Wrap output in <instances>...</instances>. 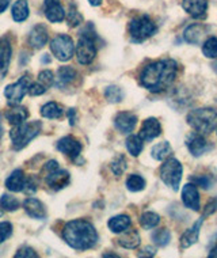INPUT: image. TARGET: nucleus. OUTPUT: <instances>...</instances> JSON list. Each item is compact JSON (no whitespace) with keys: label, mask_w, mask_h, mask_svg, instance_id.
<instances>
[{"label":"nucleus","mask_w":217,"mask_h":258,"mask_svg":"<svg viewBox=\"0 0 217 258\" xmlns=\"http://www.w3.org/2000/svg\"><path fill=\"white\" fill-rule=\"evenodd\" d=\"M177 72L178 64L174 60H160L144 67L140 74V82L147 90L152 93H160L173 85Z\"/></svg>","instance_id":"nucleus-1"},{"label":"nucleus","mask_w":217,"mask_h":258,"mask_svg":"<svg viewBox=\"0 0 217 258\" xmlns=\"http://www.w3.org/2000/svg\"><path fill=\"white\" fill-rule=\"evenodd\" d=\"M61 235L66 245L78 251L93 249L98 242V232L94 224L85 219H75L66 223Z\"/></svg>","instance_id":"nucleus-2"},{"label":"nucleus","mask_w":217,"mask_h":258,"mask_svg":"<svg viewBox=\"0 0 217 258\" xmlns=\"http://www.w3.org/2000/svg\"><path fill=\"white\" fill-rule=\"evenodd\" d=\"M187 122L198 134H212L217 129V111L210 107L194 109L187 114Z\"/></svg>","instance_id":"nucleus-3"},{"label":"nucleus","mask_w":217,"mask_h":258,"mask_svg":"<svg viewBox=\"0 0 217 258\" xmlns=\"http://www.w3.org/2000/svg\"><path fill=\"white\" fill-rule=\"evenodd\" d=\"M41 129H42V124L40 121H31V122L14 125V128L10 132L14 150H17V151L23 150L31 140H34L40 135Z\"/></svg>","instance_id":"nucleus-4"},{"label":"nucleus","mask_w":217,"mask_h":258,"mask_svg":"<svg viewBox=\"0 0 217 258\" xmlns=\"http://www.w3.org/2000/svg\"><path fill=\"white\" fill-rule=\"evenodd\" d=\"M158 31V27L148 15H140L129 23V34L133 42H142Z\"/></svg>","instance_id":"nucleus-5"},{"label":"nucleus","mask_w":217,"mask_h":258,"mask_svg":"<svg viewBox=\"0 0 217 258\" xmlns=\"http://www.w3.org/2000/svg\"><path fill=\"white\" fill-rule=\"evenodd\" d=\"M182 173H183V167H182L181 162H178L174 158L166 160L160 167V178L167 186H170L174 190L179 189Z\"/></svg>","instance_id":"nucleus-6"},{"label":"nucleus","mask_w":217,"mask_h":258,"mask_svg":"<svg viewBox=\"0 0 217 258\" xmlns=\"http://www.w3.org/2000/svg\"><path fill=\"white\" fill-rule=\"evenodd\" d=\"M50 50L57 60L65 62L71 60L74 53H75V44L69 36L58 34L50 41Z\"/></svg>","instance_id":"nucleus-7"},{"label":"nucleus","mask_w":217,"mask_h":258,"mask_svg":"<svg viewBox=\"0 0 217 258\" xmlns=\"http://www.w3.org/2000/svg\"><path fill=\"white\" fill-rule=\"evenodd\" d=\"M29 86H30V78L29 75H23L15 83L6 87L5 97L7 98L10 106H18L19 103L22 102V99L27 94Z\"/></svg>","instance_id":"nucleus-8"},{"label":"nucleus","mask_w":217,"mask_h":258,"mask_svg":"<svg viewBox=\"0 0 217 258\" xmlns=\"http://www.w3.org/2000/svg\"><path fill=\"white\" fill-rule=\"evenodd\" d=\"M76 58L80 64L89 66L94 61L97 56V46H95V38L89 36H80L78 45L75 46Z\"/></svg>","instance_id":"nucleus-9"},{"label":"nucleus","mask_w":217,"mask_h":258,"mask_svg":"<svg viewBox=\"0 0 217 258\" xmlns=\"http://www.w3.org/2000/svg\"><path fill=\"white\" fill-rule=\"evenodd\" d=\"M71 181V175L66 170L57 169L54 171H50V173L46 174L45 177V182L48 185L52 190H61L64 187L68 186V183Z\"/></svg>","instance_id":"nucleus-10"},{"label":"nucleus","mask_w":217,"mask_h":258,"mask_svg":"<svg viewBox=\"0 0 217 258\" xmlns=\"http://www.w3.org/2000/svg\"><path fill=\"white\" fill-rule=\"evenodd\" d=\"M56 148L58 151L66 155L68 158L75 160L76 158H79L80 152H82V144L79 140H76L74 136H64L57 142Z\"/></svg>","instance_id":"nucleus-11"},{"label":"nucleus","mask_w":217,"mask_h":258,"mask_svg":"<svg viewBox=\"0 0 217 258\" xmlns=\"http://www.w3.org/2000/svg\"><path fill=\"white\" fill-rule=\"evenodd\" d=\"M186 146L193 156L204 155L205 152H208L210 150L206 139L204 138V135L198 134V132H193V134L187 136Z\"/></svg>","instance_id":"nucleus-12"},{"label":"nucleus","mask_w":217,"mask_h":258,"mask_svg":"<svg viewBox=\"0 0 217 258\" xmlns=\"http://www.w3.org/2000/svg\"><path fill=\"white\" fill-rule=\"evenodd\" d=\"M182 9L191 15V18L205 19L208 13V0H183Z\"/></svg>","instance_id":"nucleus-13"},{"label":"nucleus","mask_w":217,"mask_h":258,"mask_svg":"<svg viewBox=\"0 0 217 258\" xmlns=\"http://www.w3.org/2000/svg\"><path fill=\"white\" fill-rule=\"evenodd\" d=\"M49 34L48 29L45 25L40 23V25H36L33 27L29 33V45H30L33 49H42L45 45L48 44Z\"/></svg>","instance_id":"nucleus-14"},{"label":"nucleus","mask_w":217,"mask_h":258,"mask_svg":"<svg viewBox=\"0 0 217 258\" xmlns=\"http://www.w3.org/2000/svg\"><path fill=\"white\" fill-rule=\"evenodd\" d=\"M13 57V46L7 37L0 38V80L5 79L9 72L10 62Z\"/></svg>","instance_id":"nucleus-15"},{"label":"nucleus","mask_w":217,"mask_h":258,"mask_svg":"<svg viewBox=\"0 0 217 258\" xmlns=\"http://www.w3.org/2000/svg\"><path fill=\"white\" fill-rule=\"evenodd\" d=\"M137 124V116L130 111H121L114 118V126L121 134H130Z\"/></svg>","instance_id":"nucleus-16"},{"label":"nucleus","mask_w":217,"mask_h":258,"mask_svg":"<svg viewBox=\"0 0 217 258\" xmlns=\"http://www.w3.org/2000/svg\"><path fill=\"white\" fill-rule=\"evenodd\" d=\"M182 201L186 208L193 209V211H199L201 208L198 189L193 182L187 183L182 189Z\"/></svg>","instance_id":"nucleus-17"},{"label":"nucleus","mask_w":217,"mask_h":258,"mask_svg":"<svg viewBox=\"0 0 217 258\" xmlns=\"http://www.w3.org/2000/svg\"><path fill=\"white\" fill-rule=\"evenodd\" d=\"M23 208L26 211V214L30 218L36 219V220H44L46 218V208L42 201L34 197H29L23 203Z\"/></svg>","instance_id":"nucleus-18"},{"label":"nucleus","mask_w":217,"mask_h":258,"mask_svg":"<svg viewBox=\"0 0 217 258\" xmlns=\"http://www.w3.org/2000/svg\"><path fill=\"white\" fill-rule=\"evenodd\" d=\"M76 78H78V72H76L75 68L62 66L57 70V76H56L54 83L60 90H65L75 82Z\"/></svg>","instance_id":"nucleus-19"},{"label":"nucleus","mask_w":217,"mask_h":258,"mask_svg":"<svg viewBox=\"0 0 217 258\" xmlns=\"http://www.w3.org/2000/svg\"><path fill=\"white\" fill-rule=\"evenodd\" d=\"M162 134V126H160V122L156 118L151 117V118H147L144 122H142V126L140 129V134L138 136L142 139V140H154L155 138H158L159 135Z\"/></svg>","instance_id":"nucleus-20"},{"label":"nucleus","mask_w":217,"mask_h":258,"mask_svg":"<svg viewBox=\"0 0 217 258\" xmlns=\"http://www.w3.org/2000/svg\"><path fill=\"white\" fill-rule=\"evenodd\" d=\"M202 224H204V218L198 219L193 227H190L189 230H186V231L183 232V235L181 236V240H179V245H181L182 249L190 247L191 245H194L195 242L198 240L199 230L202 227Z\"/></svg>","instance_id":"nucleus-21"},{"label":"nucleus","mask_w":217,"mask_h":258,"mask_svg":"<svg viewBox=\"0 0 217 258\" xmlns=\"http://www.w3.org/2000/svg\"><path fill=\"white\" fill-rule=\"evenodd\" d=\"M25 182H26V175L23 173V170L17 169L6 179V187L13 193H19V191H23Z\"/></svg>","instance_id":"nucleus-22"},{"label":"nucleus","mask_w":217,"mask_h":258,"mask_svg":"<svg viewBox=\"0 0 217 258\" xmlns=\"http://www.w3.org/2000/svg\"><path fill=\"white\" fill-rule=\"evenodd\" d=\"M27 118H29V111H27L26 107L19 106V105L18 106H11V109L6 113V120L9 121L13 126L26 122Z\"/></svg>","instance_id":"nucleus-23"},{"label":"nucleus","mask_w":217,"mask_h":258,"mask_svg":"<svg viewBox=\"0 0 217 258\" xmlns=\"http://www.w3.org/2000/svg\"><path fill=\"white\" fill-rule=\"evenodd\" d=\"M30 15V9L27 0H17L11 9V17L17 23L25 22Z\"/></svg>","instance_id":"nucleus-24"},{"label":"nucleus","mask_w":217,"mask_h":258,"mask_svg":"<svg viewBox=\"0 0 217 258\" xmlns=\"http://www.w3.org/2000/svg\"><path fill=\"white\" fill-rule=\"evenodd\" d=\"M130 224H132V220H130L128 215H117L114 218H111L107 223L110 231L114 232V234H122L130 227Z\"/></svg>","instance_id":"nucleus-25"},{"label":"nucleus","mask_w":217,"mask_h":258,"mask_svg":"<svg viewBox=\"0 0 217 258\" xmlns=\"http://www.w3.org/2000/svg\"><path fill=\"white\" fill-rule=\"evenodd\" d=\"M45 17H46L49 22L60 23L65 19V10L62 9V6L60 3L45 6Z\"/></svg>","instance_id":"nucleus-26"},{"label":"nucleus","mask_w":217,"mask_h":258,"mask_svg":"<svg viewBox=\"0 0 217 258\" xmlns=\"http://www.w3.org/2000/svg\"><path fill=\"white\" fill-rule=\"evenodd\" d=\"M64 114V109L60 103L57 102H48L41 107V116L48 120H57L61 118Z\"/></svg>","instance_id":"nucleus-27"},{"label":"nucleus","mask_w":217,"mask_h":258,"mask_svg":"<svg viewBox=\"0 0 217 258\" xmlns=\"http://www.w3.org/2000/svg\"><path fill=\"white\" fill-rule=\"evenodd\" d=\"M140 235L136 230H126L124 231V235L118 239L120 246H122L124 249H137L140 246Z\"/></svg>","instance_id":"nucleus-28"},{"label":"nucleus","mask_w":217,"mask_h":258,"mask_svg":"<svg viewBox=\"0 0 217 258\" xmlns=\"http://www.w3.org/2000/svg\"><path fill=\"white\" fill-rule=\"evenodd\" d=\"M204 36L205 29L202 27V25H191L183 33V37L189 44H199Z\"/></svg>","instance_id":"nucleus-29"},{"label":"nucleus","mask_w":217,"mask_h":258,"mask_svg":"<svg viewBox=\"0 0 217 258\" xmlns=\"http://www.w3.org/2000/svg\"><path fill=\"white\" fill-rule=\"evenodd\" d=\"M142 147V139L138 136V135H130L128 139H126V150L129 151V154L132 156H138L141 154Z\"/></svg>","instance_id":"nucleus-30"},{"label":"nucleus","mask_w":217,"mask_h":258,"mask_svg":"<svg viewBox=\"0 0 217 258\" xmlns=\"http://www.w3.org/2000/svg\"><path fill=\"white\" fill-rule=\"evenodd\" d=\"M21 207V203L17 197L11 196V195H2L0 197V208L6 211V212H15L18 211Z\"/></svg>","instance_id":"nucleus-31"},{"label":"nucleus","mask_w":217,"mask_h":258,"mask_svg":"<svg viewBox=\"0 0 217 258\" xmlns=\"http://www.w3.org/2000/svg\"><path fill=\"white\" fill-rule=\"evenodd\" d=\"M171 146L167 142H162L152 148L151 155L155 160H164L171 155Z\"/></svg>","instance_id":"nucleus-32"},{"label":"nucleus","mask_w":217,"mask_h":258,"mask_svg":"<svg viewBox=\"0 0 217 258\" xmlns=\"http://www.w3.org/2000/svg\"><path fill=\"white\" fill-rule=\"evenodd\" d=\"M159 223L160 216L158 214H155V212H146V214H142L141 218H140V224H141V227L146 228V230L158 227Z\"/></svg>","instance_id":"nucleus-33"},{"label":"nucleus","mask_w":217,"mask_h":258,"mask_svg":"<svg viewBox=\"0 0 217 258\" xmlns=\"http://www.w3.org/2000/svg\"><path fill=\"white\" fill-rule=\"evenodd\" d=\"M152 240H154V243L160 247H163V246L169 245L170 240H171V234L167 228H160V230H156L154 234H152Z\"/></svg>","instance_id":"nucleus-34"},{"label":"nucleus","mask_w":217,"mask_h":258,"mask_svg":"<svg viewBox=\"0 0 217 258\" xmlns=\"http://www.w3.org/2000/svg\"><path fill=\"white\" fill-rule=\"evenodd\" d=\"M105 98L110 103H120L124 98V93L118 86H109L105 90Z\"/></svg>","instance_id":"nucleus-35"},{"label":"nucleus","mask_w":217,"mask_h":258,"mask_svg":"<svg viewBox=\"0 0 217 258\" xmlns=\"http://www.w3.org/2000/svg\"><path fill=\"white\" fill-rule=\"evenodd\" d=\"M126 187L130 191H140L146 187V179L142 178L141 175L137 174H132L129 175V178L126 179Z\"/></svg>","instance_id":"nucleus-36"},{"label":"nucleus","mask_w":217,"mask_h":258,"mask_svg":"<svg viewBox=\"0 0 217 258\" xmlns=\"http://www.w3.org/2000/svg\"><path fill=\"white\" fill-rule=\"evenodd\" d=\"M202 53L205 57L208 58H216L217 57V38L210 37L205 41L202 45Z\"/></svg>","instance_id":"nucleus-37"},{"label":"nucleus","mask_w":217,"mask_h":258,"mask_svg":"<svg viewBox=\"0 0 217 258\" xmlns=\"http://www.w3.org/2000/svg\"><path fill=\"white\" fill-rule=\"evenodd\" d=\"M66 22L71 27H78L82 25L83 22V17H82V14L78 11L75 5H71L69 10H68V15H66Z\"/></svg>","instance_id":"nucleus-38"},{"label":"nucleus","mask_w":217,"mask_h":258,"mask_svg":"<svg viewBox=\"0 0 217 258\" xmlns=\"http://www.w3.org/2000/svg\"><path fill=\"white\" fill-rule=\"evenodd\" d=\"M126 167H128V165H126V159H125L124 155L117 156V158L111 162V165H110L111 171H113L117 177L122 175V174L125 173Z\"/></svg>","instance_id":"nucleus-39"},{"label":"nucleus","mask_w":217,"mask_h":258,"mask_svg":"<svg viewBox=\"0 0 217 258\" xmlns=\"http://www.w3.org/2000/svg\"><path fill=\"white\" fill-rule=\"evenodd\" d=\"M54 80H56V76H54V74L50 70H42L38 74V82L42 83L46 89L54 85Z\"/></svg>","instance_id":"nucleus-40"},{"label":"nucleus","mask_w":217,"mask_h":258,"mask_svg":"<svg viewBox=\"0 0 217 258\" xmlns=\"http://www.w3.org/2000/svg\"><path fill=\"white\" fill-rule=\"evenodd\" d=\"M13 234V224L9 222H0V245Z\"/></svg>","instance_id":"nucleus-41"},{"label":"nucleus","mask_w":217,"mask_h":258,"mask_svg":"<svg viewBox=\"0 0 217 258\" xmlns=\"http://www.w3.org/2000/svg\"><path fill=\"white\" fill-rule=\"evenodd\" d=\"M15 257L17 258H34L38 257V253H37L36 250L33 249L31 246H21L18 250H17V253H15Z\"/></svg>","instance_id":"nucleus-42"},{"label":"nucleus","mask_w":217,"mask_h":258,"mask_svg":"<svg viewBox=\"0 0 217 258\" xmlns=\"http://www.w3.org/2000/svg\"><path fill=\"white\" fill-rule=\"evenodd\" d=\"M46 87H45L42 83L40 82H36V83H30L29 86V90H27V93L30 94L31 97H38V95H42V94L46 93Z\"/></svg>","instance_id":"nucleus-43"},{"label":"nucleus","mask_w":217,"mask_h":258,"mask_svg":"<svg viewBox=\"0 0 217 258\" xmlns=\"http://www.w3.org/2000/svg\"><path fill=\"white\" fill-rule=\"evenodd\" d=\"M191 182L194 183L195 186H201L204 189H209L210 187V178L208 175H197V177H193L191 178Z\"/></svg>","instance_id":"nucleus-44"},{"label":"nucleus","mask_w":217,"mask_h":258,"mask_svg":"<svg viewBox=\"0 0 217 258\" xmlns=\"http://www.w3.org/2000/svg\"><path fill=\"white\" fill-rule=\"evenodd\" d=\"M38 183H37L36 178H26V182H25V187H23V190L26 191L27 195H33V193H36L37 189H38Z\"/></svg>","instance_id":"nucleus-45"},{"label":"nucleus","mask_w":217,"mask_h":258,"mask_svg":"<svg viewBox=\"0 0 217 258\" xmlns=\"http://www.w3.org/2000/svg\"><path fill=\"white\" fill-rule=\"evenodd\" d=\"M216 211H217V197L205 207L204 216H209V215H212L213 212H216Z\"/></svg>","instance_id":"nucleus-46"},{"label":"nucleus","mask_w":217,"mask_h":258,"mask_svg":"<svg viewBox=\"0 0 217 258\" xmlns=\"http://www.w3.org/2000/svg\"><path fill=\"white\" fill-rule=\"evenodd\" d=\"M60 169V166H58V162L54 159H50L49 162H46L44 166V170L46 173H50V171H54V170Z\"/></svg>","instance_id":"nucleus-47"},{"label":"nucleus","mask_w":217,"mask_h":258,"mask_svg":"<svg viewBox=\"0 0 217 258\" xmlns=\"http://www.w3.org/2000/svg\"><path fill=\"white\" fill-rule=\"evenodd\" d=\"M156 251L154 247H151V246H147V247H144V249L137 254V255L138 257H154Z\"/></svg>","instance_id":"nucleus-48"},{"label":"nucleus","mask_w":217,"mask_h":258,"mask_svg":"<svg viewBox=\"0 0 217 258\" xmlns=\"http://www.w3.org/2000/svg\"><path fill=\"white\" fill-rule=\"evenodd\" d=\"M66 116H68V121H69L71 126H74L76 122V110L75 109H69V110H68V113H66Z\"/></svg>","instance_id":"nucleus-49"},{"label":"nucleus","mask_w":217,"mask_h":258,"mask_svg":"<svg viewBox=\"0 0 217 258\" xmlns=\"http://www.w3.org/2000/svg\"><path fill=\"white\" fill-rule=\"evenodd\" d=\"M10 0H0V14L5 13L6 10L9 9Z\"/></svg>","instance_id":"nucleus-50"},{"label":"nucleus","mask_w":217,"mask_h":258,"mask_svg":"<svg viewBox=\"0 0 217 258\" xmlns=\"http://www.w3.org/2000/svg\"><path fill=\"white\" fill-rule=\"evenodd\" d=\"M89 3L94 7H98V6L102 5V0H89Z\"/></svg>","instance_id":"nucleus-51"},{"label":"nucleus","mask_w":217,"mask_h":258,"mask_svg":"<svg viewBox=\"0 0 217 258\" xmlns=\"http://www.w3.org/2000/svg\"><path fill=\"white\" fill-rule=\"evenodd\" d=\"M52 61V60H50V57H49V54H42V57H41V62H42V64H45V62H50Z\"/></svg>","instance_id":"nucleus-52"},{"label":"nucleus","mask_w":217,"mask_h":258,"mask_svg":"<svg viewBox=\"0 0 217 258\" xmlns=\"http://www.w3.org/2000/svg\"><path fill=\"white\" fill-rule=\"evenodd\" d=\"M209 257H210V258H212V257L217 258V246H216V247H213L212 251L209 253Z\"/></svg>","instance_id":"nucleus-53"},{"label":"nucleus","mask_w":217,"mask_h":258,"mask_svg":"<svg viewBox=\"0 0 217 258\" xmlns=\"http://www.w3.org/2000/svg\"><path fill=\"white\" fill-rule=\"evenodd\" d=\"M54 3H60V0H45V6L54 5Z\"/></svg>","instance_id":"nucleus-54"},{"label":"nucleus","mask_w":217,"mask_h":258,"mask_svg":"<svg viewBox=\"0 0 217 258\" xmlns=\"http://www.w3.org/2000/svg\"><path fill=\"white\" fill-rule=\"evenodd\" d=\"M3 134H5V128H3V125H2V121H0V139L3 138Z\"/></svg>","instance_id":"nucleus-55"},{"label":"nucleus","mask_w":217,"mask_h":258,"mask_svg":"<svg viewBox=\"0 0 217 258\" xmlns=\"http://www.w3.org/2000/svg\"><path fill=\"white\" fill-rule=\"evenodd\" d=\"M103 257H118V255H117V254H109V253H106V254H103Z\"/></svg>","instance_id":"nucleus-56"},{"label":"nucleus","mask_w":217,"mask_h":258,"mask_svg":"<svg viewBox=\"0 0 217 258\" xmlns=\"http://www.w3.org/2000/svg\"><path fill=\"white\" fill-rule=\"evenodd\" d=\"M213 67H214V70H216V71H217V62H216V64H214V66H213Z\"/></svg>","instance_id":"nucleus-57"}]
</instances>
